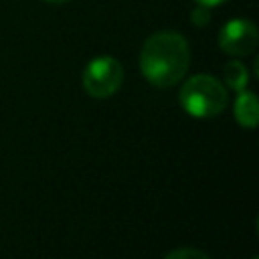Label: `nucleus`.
<instances>
[{
  "label": "nucleus",
  "mask_w": 259,
  "mask_h": 259,
  "mask_svg": "<svg viewBox=\"0 0 259 259\" xmlns=\"http://www.w3.org/2000/svg\"><path fill=\"white\" fill-rule=\"evenodd\" d=\"M190 65L188 40L176 30L150 34L140 51V71L148 83L160 89L178 85Z\"/></svg>",
  "instance_id": "obj_1"
},
{
  "label": "nucleus",
  "mask_w": 259,
  "mask_h": 259,
  "mask_svg": "<svg viewBox=\"0 0 259 259\" xmlns=\"http://www.w3.org/2000/svg\"><path fill=\"white\" fill-rule=\"evenodd\" d=\"M178 101L188 115L206 119V117H217L219 113H223V109L227 107L229 95H227L225 83H221L212 75L200 73V75L188 77L182 83Z\"/></svg>",
  "instance_id": "obj_2"
},
{
  "label": "nucleus",
  "mask_w": 259,
  "mask_h": 259,
  "mask_svg": "<svg viewBox=\"0 0 259 259\" xmlns=\"http://www.w3.org/2000/svg\"><path fill=\"white\" fill-rule=\"evenodd\" d=\"M81 83L87 95L95 99H107L119 91L123 83V67L115 57L99 55L85 65Z\"/></svg>",
  "instance_id": "obj_3"
},
{
  "label": "nucleus",
  "mask_w": 259,
  "mask_h": 259,
  "mask_svg": "<svg viewBox=\"0 0 259 259\" xmlns=\"http://www.w3.org/2000/svg\"><path fill=\"white\" fill-rule=\"evenodd\" d=\"M259 32L249 18H231L219 30V47L231 57H247L257 49Z\"/></svg>",
  "instance_id": "obj_4"
},
{
  "label": "nucleus",
  "mask_w": 259,
  "mask_h": 259,
  "mask_svg": "<svg viewBox=\"0 0 259 259\" xmlns=\"http://www.w3.org/2000/svg\"><path fill=\"white\" fill-rule=\"evenodd\" d=\"M233 113H235V119L239 125L247 127V130H253L259 121V103H257V95L253 91H239L237 93V99H235V105H233Z\"/></svg>",
  "instance_id": "obj_5"
},
{
  "label": "nucleus",
  "mask_w": 259,
  "mask_h": 259,
  "mask_svg": "<svg viewBox=\"0 0 259 259\" xmlns=\"http://www.w3.org/2000/svg\"><path fill=\"white\" fill-rule=\"evenodd\" d=\"M223 77H225V87H229V89H233L237 93L243 91V89H247V85H249V71L237 59H233V61H229L225 65Z\"/></svg>",
  "instance_id": "obj_6"
},
{
  "label": "nucleus",
  "mask_w": 259,
  "mask_h": 259,
  "mask_svg": "<svg viewBox=\"0 0 259 259\" xmlns=\"http://www.w3.org/2000/svg\"><path fill=\"white\" fill-rule=\"evenodd\" d=\"M164 259H210L204 251L200 249H194V247H180V249H174L170 251Z\"/></svg>",
  "instance_id": "obj_7"
},
{
  "label": "nucleus",
  "mask_w": 259,
  "mask_h": 259,
  "mask_svg": "<svg viewBox=\"0 0 259 259\" xmlns=\"http://www.w3.org/2000/svg\"><path fill=\"white\" fill-rule=\"evenodd\" d=\"M210 18H212L210 8H208V6H202V4H198V6L190 12V22H192L194 26H206V24L210 22Z\"/></svg>",
  "instance_id": "obj_8"
},
{
  "label": "nucleus",
  "mask_w": 259,
  "mask_h": 259,
  "mask_svg": "<svg viewBox=\"0 0 259 259\" xmlns=\"http://www.w3.org/2000/svg\"><path fill=\"white\" fill-rule=\"evenodd\" d=\"M196 4H202V6H208V8H214V6H219V4H223L225 0H194Z\"/></svg>",
  "instance_id": "obj_9"
},
{
  "label": "nucleus",
  "mask_w": 259,
  "mask_h": 259,
  "mask_svg": "<svg viewBox=\"0 0 259 259\" xmlns=\"http://www.w3.org/2000/svg\"><path fill=\"white\" fill-rule=\"evenodd\" d=\"M42 2H47V4H65L69 0H42Z\"/></svg>",
  "instance_id": "obj_10"
},
{
  "label": "nucleus",
  "mask_w": 259,
  "mask_h": 259,
  "mask_svg": "<svg viewBox=\"0 0 259 259\" xmlns=\"http://www.w3.org/2000/svg\"><path fill=\"white\" fill-rule=\"evenodd\" d=\"M251 259H259V257H251Z\"/></svg>",
  "instance_id": "obj_11"
}]
</instances>
